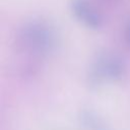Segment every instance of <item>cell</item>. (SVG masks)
Instances as JSON below:
<instances>
[{"instance_id":"obj_1","label":"cell","mask_w":130,"mask_h":130,"mask_svg":"<svg viewBox=\"0 0 130 130\" xmlns=\"http://www.w3.org/2000/svg\"><path fill=\"white\" fill-rule=\"evenodd\" d=\"M75 13L78 15L80 19H82L84 22H86L88 25L96 26L99 24V18L96 13L87 5V3H84L82 1H78L75 3Z\"/></svg>"}]
</instances>
